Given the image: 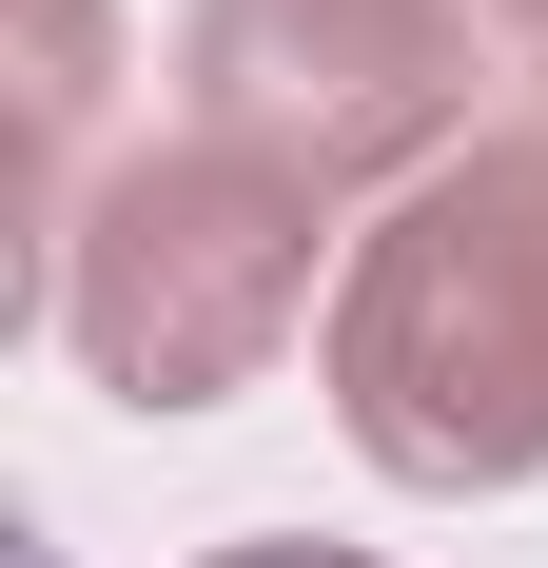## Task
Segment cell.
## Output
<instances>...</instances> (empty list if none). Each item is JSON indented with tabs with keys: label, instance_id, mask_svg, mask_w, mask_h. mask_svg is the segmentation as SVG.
Wrapping results in <instances>:
<instances>
[{
	"label": "cell",
	"instance_id": "obj_3",
	"mask_svg": "<svg viewBox=\"0 0 548 568\" xmlns=\"http://www.w3.org/2000/svg\"><path fill=\"white\" fill-rule=\"evenodd\" d=\"M176 138H235L294 196H412L470 158V0H196L176 20Z\"/></svg>",
	"mask_w": 548,
	"mask_h": 568
},
{
	"label": "cell",
	"instance_id": "obj_6",
	"mask_svg": "<svg viewBox=\"0 0 548 568\" xmlns=\"http://www.w3.org/2000/svg\"><path fill=\"white\" fill-rule=\"evenodd\" d=\"M470 20H529V40H548V0H470Z\"/></svg>",
	"mask_w": 548,
	"mask_h": 568
},
{
	"label": "cell",
	"instance_id": "obj_1",
	"mask_svg": "<svg viewBox=\"0 0 548 568\" xmlns=\"http://www.w3.org/2000/svg\"><path fill=\"white\" fill-rule=\"evenodd\" d=\"M333 432L392 490H529L548 470V118L412 176L333 275Z\"/></svg>",
	"mask_w": 548,
	"mask_h": 568
},
{
	"label": "cell",
	"instance_id": "obj_4",
	"mask_svg": "<svg viewBox=\"0 0 548 568\" xmlns=\"http://www.w3.org/2000/svg\"><path fill=\"white\" fill-rule=\"evenodd\" d=\"M99 0H20V235H40V275H59V235H79V138H99Z\"/></svg>",
	"mask_w": 548,
	"mask_h": 568
},
{
	"label": "cell",
	"instance_id": "obj_7",
	"mask_svg": "<svg viewBox=\"0 0 548 568\" xmlns=\"http://www.w3.org/2000/svg\"><path fill=\"white\" fill-rule=\"evenodd\" d=\"M529 118H548V40H529Z\"/></svg>",
	"mask_w": 548,
	"mask_h": 568
},
{
	"label": "cell",
	"instance_id": "obj_5",
	"mask_svg": "<svg viewBox=\"0 0 548 568\" xmlns=\"http://www.w3.org/2000/svg\"><path fill=\"white\" fill-rule=\"evenodd\" d=\"M216 568H373V549H314V529H255V549H216Z\"/></svg>",
	"mask_w": 548,
	"mask_h": 568
},
{
	"label": "cell",
	"instance_id": "obj_2",
	"mask_svg": "<svg viewBox=\"0 0 548 568\" xmlns=\"http://www.w3.org/2000/svg\"><path fill=\"white\" fill-rule=\"evenodd\" d=\"M314 235H333V196H294L274 158H235V138H138V158L79 196L40 314L79 334L99 393L216 412V393H255L274 353H294V314H314Z\"/></svg>",
	"mask_w": 548,
	"mask_h": 568
}]
</instances>
